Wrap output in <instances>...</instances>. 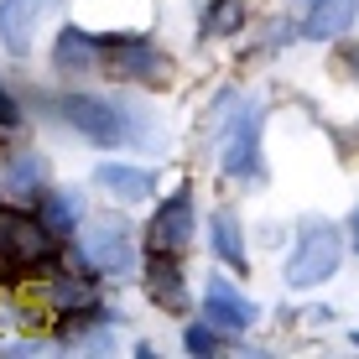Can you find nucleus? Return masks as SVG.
Wrapping results in <instances>:
<instances>
[{"instance_id": "obj_15", "label": "nucleus", "mask_w": 359, "mask_h": 359, "mask_svg": "<svg viewBox=\"0 0 359 359\" xmlns=\"http://www.w3.org/2000/svg\"><path fill=\"white\" fill-rule=\"evenodd\" d=\"M79 214H83L79 193H47V198H42V224H47L53 240H68L73 224H79Z\"/></svg>"}, {"instance_id": "obj_20", "label": "nucleus", "mask_w": 359, "mask_h": 359, "mask_svg": "<svg viewBox=\"0 0 359 359\" xmlns=\"http://www.w3.org/2000/svg\"><path fill=\"white\" fill-rule=\"evenodd\" d=\"M16 120H21V115H16V104H11V94L0 89V126H16Z\"/></svg>"}, {"instance_id": "obj_2", "label": "nucleus", "mask_w": 359, "mask_h": 359, "mask_svg": "<svg viewBox=\"0 0 359 359\" xmlns=\"http://www.w3.org/2000/svg\"><path fill=\"white\" fill-rule=\"evenodd\" d=\"M53 261V234H47L42 219L27 214H0V281L21 276L32 266Z\"/></svg>"}, {"instance_id": "obj_12", "label": "nucleus", "mask_w": 359, "mask_h": 359, "mask_svg": "<svg viewBox=\"0 0 359 359\" xmlns=\"http://www.w3.org/2000/svg\"><path fill=\"white\" fill-rule=\"evenodd\" d=\"M354 11H359V0H313L307 6V16H302V32L307 36H339L344 27H354Z\"/></svg>"}, {"instance_id": "obj_8", "label": "nucleus", "mask_w": 359, "mask_h": 359, "mask_svg": "<svg viewBox=\"0 0 359 359\" xmlns=\"http://www.w3.org/2000/svg\"><path fill=\"white\" fill-rule=\"evenodd\" d=\"M79 250H83V261L99 266V271H126L130 266V234H126V224H94L79 240Z\"/></svg>"}, {"instance_id": "obj_7", "label": "nucleus", "mask_w": 359, "mask_h": 359, "mask_svg": "<svg viewBox=\"0 0 359 359\" xmlns=\"http://www.w3.org/2000/svg\"><path fill=\"white\" fill-rule=\"evenodd\" d=\"M188 240H193V198L188 193H172L167 203L156 208V219H151V250L177 255Z\"/></svg>"}, {"instance_id": "obj_19", "label": "nucleus", "mask_w": 359, "mask_h": 359, "mask_svg": "<svg viewBox=\"0 0 359 359\" xmlns=\"http://www.w3.org/2000/svg\"><path fill=\"white\" fill-rule=\"evenodd\" d=\"M182 344H188L193 354H214V328H208V323H193L188 333H182Z\"/></svg>"}, {"instance_id": "obj_9", "label": "nucleus", "mask_w": 359, "mask_h": 359, "mask_svg": "<svg viewBox=\"0 0 359 359\" xmlns=\"http://www.w3.org/2000/svg\"><path fill=\"white\" fill-rule=\"evenodd\" d=\"M42 182H47L42 156H32V151H11L6 177H0V193H11L16 203H27V198H36V193H42Z\"/></svg>"}, {"instance_id": "obj_22", "label": "nucleus", "mask_w": 359, "mask_h": 359, "mask_svg": "<svg viewBox=\"0 0 359 359\" xmlns=\"http://www.w3.org/2000/svg\"><path fill=\"white\" fill-rule=\"evenodd\" d=\"M354 344H359V333H354Z\"/></svg>"}, {"instance_id": "obj_17", "label": "nucleus", "mask_w": 359, "mask_h": 359, "mask_svg": "<svg viewBox=\"0 0 359 359\" xmlns=\"http://www.w3.org/2000/svg\"><path fill=\"white\" fill-rule=\"evenodd\" d=\"M234 16H240V0H214V11H208V21H203V36L234 32Z\"/></svg>"}, {"instance_id": "obj_13", "label": "nucleus", "mask_w": 359, "mask_h": 359, "mask_svg": "<svg viewBox=\"0 0 359 359\" xmlns=\"http://www.w3.org/2000/svg\"><path fill=\"white\" fill-rule=\"evenodd\" d=\"M151 297H156V307H167V313H182V307H188L182 271H177V261L162 255V250H151Z\"/></svg>"}, {"instance_id": "obj_3", "label": "nucleus", "mask_w": 359, "mask_h": 359, "mask_svg": "<svg viewBox=\"0 0 359 359\" xmlns=\"http://www.w3.org/2000/svg\"><path fill=\"white\" fill-rule=\"evenodd\" d=\"M63 115H68L73 130H83L99 146H120V141H135V135H141V126L130 120V109L109 104V99H99V94H68Z\"/></svg>"}, {"instance_id": "obj_5", "label": "nucleus", "mask_w": 359, "mask_h": 359, "mask_svg": "<svg viewBox=\"0 0 359 359\" xmlns=\"http://www.w3.org/2000/svg\"><path fill=\"white\" fill-rule=\"evenodd\" d=\"M104 73H115V79H135V83H167V57L156 53L151 42H141V36H109L104 42Z\"/></svg>"}, {"instance_id": "obj_11", "label": "nucleus", "mask_w": 359, "mask_h": 359, "mask_svg": "<svg viewBox=\"0 0 359 359\" xmlns=\"http://www.w3.org/2000/svg\"><path fill=\"white\" fill-rule=\"evenodd\" d=\"M203 318H208L214 328H250V323H255V307L245 302V297H234L224 281H214L208 297H203Z\"/></svg>"}, {"instance_id": "obj_6", "label": "nucleus", "mask_w": 359, "mask_h": 359, "mask_svg": "<svg viewBox=\"0 0 359 359\" xmlns=\"http://www.w3.org/2000/svg\"><path fill=\"white\" fill-rule=\"evenodd\" d=\"M63 6V0H0V42H6V53H32L36 42V27H42L53 11Z\"/></svg>"}, {"instance_id": "obj_18", "label": "nucleus", "mask_w": 359, "mask_h": 359, "mask_svg": "<svg viewBox=\"0 0 359 359\" xmlns=\"http://www.w3.org/2000/svg\"><path fill=\"white\" fill-rule=\"evenodd\" d=\"M53 302H57V307H89V302H94V292L83 287V281L57 276V281H53Z\"/></svg>"}, {"instance_id": "obj_10", "label": "nucleus", "mask_w": 359, "mask_h": 359, "mask_svg": "<svg viewBox=\"0 0 359 359\" xmlns=\"http://www.w3.org/2000/svg\"><path fill=\"white\" fill-rule=\"evenodd\" d=\"M99 57H104V42H94L89 32L68 27L63 36H57V53H53V63L63 68V73H94V68H99Z\"/></svg>"}, {"instance_id": "obj_16", "label": "nucleus", "mask_w": 359, "mask_h": 359, "mask_svg": "<svg viewBox=\"0 0 359 359\" xmlns=\"http://www.w3.org/2000/svg\"><path fill=\"white\" fill-rule=\"evenodd\" d=\"M214 250H219V261H224V266H240L245 271V229H240V219H234L229 208H219V214H214Z\"/></svg>"}, {"instance_id": "obj_14", "label": "nucleus", "mask_w": 359, "mask_h": 359, "mask_svg": "<svg viewBox=\"0 0 359 359\" xmlns=\"http://www.w3.org/2000/svg\"><path fill=\"white\" fill-rule=\"evenodd\" d=\"M94 182H99V188H109L115 198H146V193L156 188V182H151V172L126 167V162H104V167L94 172Z\"/></svg>"}, {"instance_id": "obj_4", "label": "nucleus", "mask_w": 359, "mask_h": 359, "mask_svg": "<svg viewBox=\"0 0 359 359\" xmlns=\"http://www.w3.org/2000/svg\"><path fill=\"white\" fill-rule=\"evenodd\" d=\"M261 120H266V109L255 104V99H245L229 115L224 146H219V167H224L229 177H255V172H261Z\"/></svg>"}, {"instance_id": "obj_1", "label": "nucleus", "mask_w": 359, "mask_h": 359, "mask_svg": "<svg viewBox=\"0 0 359 359\" xmlns=\"http://www.w3.org/2000/svg\"><path fill=\"white\" fill-rule=\"evenodd\" d=\"M344 261V234L328 224H307L302 234H297V250H292V261H287V287H318V281H328L333 271H339Z\"/></svg>"}, {"instance_id": "obj_21", "label": "nucleus", "mask_w": 359, "mask_h": 359, "mask_svg": "<svg viewBox=\"0 0 359 359\" xmlns=\"http://www.w3.org/2000/svg\"><path fill=\"white\" fill-rule=\"evenodd\" d=\"M349 229H354V250H359V208H354V224Z\"/></svg>"}]
</instances>
